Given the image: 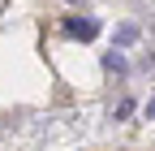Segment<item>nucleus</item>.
I'll return each instance as SVG.
<instances>
[{
    "label": "nucleus",
    "instance_id": "obj_1",
    "mask_svg": "<svg viewBox=\"0 0 155 151\" xmlns=\"http://www.w3.org/2000/svg\"><path fill=\"white\" fill-rule=\"evenodd\" d=\"M65 35H73V39H95V35H99V22H95V17H69Z\"/></svg>",
    "mask_w": 155,
    "mask_h": 151
},
{
    "label": "nucleus",
    "instance_id": "obj_2",
    "mask_svg": "<svg viewBox=\"0 0 155 151\" xmlns=\"http://www.w3.org/2000/svg\"><path fill=\"white\" fill-rule=\"evenodd\" d=\"M129 43H138V26H121L116 30V48H129Z\"/></svg>",
    "mask_w": 155,
    "mask_h": 151
},
{
    "label": "nucleus",
    "instance_id": "obj_3",
    "mask_svg": "<svg viewBox=\"0 0 155 151\" xmlns=\"http://www.w3.org/2000/svg\"><path fill=\"white\" fill-rule=\"evenodd\" d=\"M104 65H108V69H125V56H121V52H108Z\"/></svg>",
    "mask_w": 155,
    "mask_h": 151
},
{
    "label": "nucleus",
    "instance_id": "obj_4",
    "mask_svg": "<svg viewBox=\"0 0 155 151\" xmlns=\"http://www.w3.org/2000/svg\"><path fill=\"white\" fill-rule=\"evenodd\" d=\"M147 117H155V99H151V104H147Z\"/></svg>",
    "mask_w": 155,
    "mask_h": 151
}]
</instances>
